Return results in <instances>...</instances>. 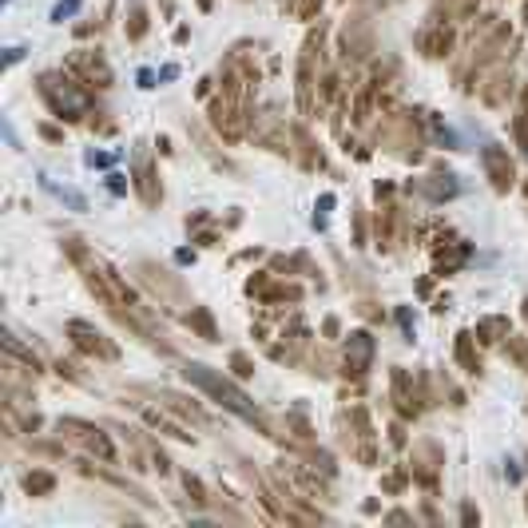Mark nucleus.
Masks as SVG:
<instances>
[{
  "label": "nucleus",
  "instance_id": "f03ea898",
  "mask_svg": "<svg viewBox=\"0 0 528 528\" xmlns=\"http://www.w3.org/2000/svg\"><path fill=\"white\" fill-rule=\"evenodd\" d=\"M365 358H370V333H354L349 338V349H346V361L361 374L365 370Z\"/></svg>",
  "mask_w": 528,
  "mask_h": 528
},
{
  "label": "nucleus",
  "instance_id": "39448f33",
  "mask_svg": "<svg viewBox=\"0 0 528 528\" xmlns=\"http://www.w3.org/2000/svg\"><path fill=\"white\" fill-rule=\"evenodd\" d=\"M108 187H111V191H115V195H124V191H127L124 175H111V179H108Z\"/></svg>",
  "mask_w": 528,
  "mask_h": 528
},
{
  "label": "nucleus",
  "instance_id": "f257e3e1",
  "mask_svg": "<svg viewBox=\"0 0 528 528\" xmlns=\"http://www.w3.org/2000/svg\"><path fill=\"white\" fill-rule=\"evenodd\" d=\"M183 377H187V381H195V386L203 389V393H211V397H215L222 409L238 413L242 421H258V409H254V402H250V397L235 386V381H231V377H222L219 370H211V365H199V361H191V365L183 370Z\"/></svg>",
  "mask_w": 528,
  "mask_h": 528
},
{
  "label": "nucleus",
  "instance_id": "7ed1b4c3",
  "mask_svg": "<svg viewBox=\"0 0 528 528\" xmlns=\"http://www.w3.org/2000/svg\"><path fill=\"white\" fill-rule=\"evenodd\" d=\"M40 183H44V187H48L52 195H60V199H64V203H68L72 211H88V199H83V195H76V191H64V187H56V183L48 179V175H40Z\"/></svg>",
  "mask_w": 528,
  "mask_h": 528
},
{
  "label": "nucleus",
  "instance_id": "20e7f679",
  "mask_svg": "<svg viewBox=\"0 0 528 528\" xmlns=\"http://www.w3.org/2000/svg\"><path fill=\"white\" fill-rule=\"evenodd\" d=\"M76 13H80V0H60V4L52 8V20H56V24H64V20L76 16Z\"/></svg>",
  "mask_w": 528,
  "mask_h": 528
}]
</instances>
